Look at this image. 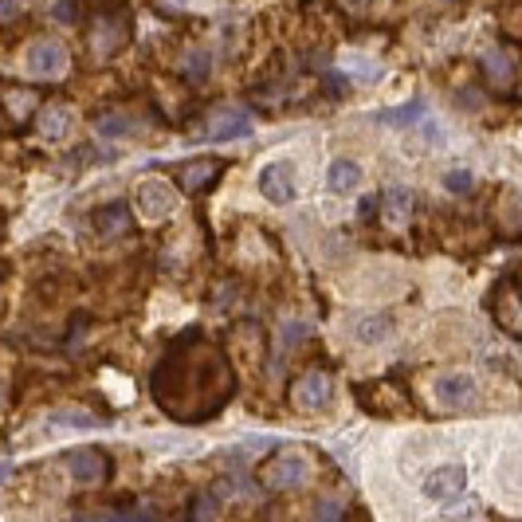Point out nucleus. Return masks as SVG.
Wrapping results in <instances>:
<instances>
[{
    "instance_id": "1",
    "label": "nucleus",
    "mask_w": 522,
    "mask_h": 522,
    "mask_svg": "<svg viewBox=\"0 0 522 522\" xmlns=\"http://www.w3.org/2000/svg\"><path fill=\"white\" fill-rule=\"evenodd\" d=\"M150 393L169 420L200 424L236 397V370L217 342H208L200 330H188L169 342V350L153 365Z\"/></svg>"
},
{
    "instance_id": "2",
    "label": "nucleus",
    "mask_w": 522,
    "mask_h": 522,
    "mask_svg": "<svg viewBox=\"0 0 522 522\" xmlns=\"http://www.w3.org/2000/svg\"><path fill=\"white\" fill-rule=\"evenodd\" d=\"M177 205H181V197H177V188L169 181H161V177H150V181H141L134 188V208L141 212V220H169Z\"/></svg>"
},
{
    "instance_id": "3",
    "label": "nucleus",
    "mask_w": 522,
    "mask_h": 522,
    "mask_svg": "<svg viewBox=\"0 0 522 522\" xmlns=\"http://www.w3.org/2000/svg\"><path fill=\"white\" fill-rule=\"evenodd\" d=\"M63 464L71 471V479L82 483V488H102L106 479H111V456H106V448H71L63 456Z\"/></svg>"
},
{
    "instance_id": "4",
    "label": "nucleus",
    "mask_w": 522,
    "mask_h": 522,
    "mask_svg": "<svg viewBox=\"0 0 522 522\" xmlns=\"http://www.w3.org/2000/svg\"><path fill=\"white\" fill-rule=\"evenodd\" d=\"M24 67H28L32 79H59L71 67V52L59 40H35L24 55Z\"/></svg>"
},
{
    "instance_id": "5",
    "label": "nucleus",
    "mask_w": 522,
    "mask_h": 522,
    "mask_svg": "<svg viewBox=\"0 0 522 522\" xmlns=\"http://www.w3.org/2000/svg\"><path fill=\"white\" fill-rule=\"evenodd\" d=\"M311 479V464L303 452H279L276 459H267L264 468V488L271 491H295Z\"/></svg>"
},
{
    "instance_id": "6",
    "label": "nucleus",
    "mask_w": 522,
    "mask_h": 522,
    "mask_svg": "<svg viewBox=\"0 0 522 522\" xmlns=\"http://www.w3.org/2000/svg\"><path fill=\"white\" fill-rule=\"evenodd\" d=\"M330 397H334V377H330L326 370L303 373L291 389V401H295L299 412H323V409H330Z\"/></svg>"
},
{
    "instance_id": "7",
    "label": "nucleus",
    "mask_w": 522,
    "mask_h": 522,
    "mask_svg": "<svg viewBox=\"0 0 522 522\" xmlns=\"http://www.w3.org/2000/svg\"><path fill=\"white\" fill-rule=\"evenodd\" d=\"M126 40H130V16H122V12H102V16H94L91 47H94V55H99V59L118 55Z\"/></svg>"
},
{
    "instance_id": "8",
    "label": "nucleus",
    "mask_w": 522,
    "mask_h": 522,
    "mask_svg": "<svg viewBox=\"0 0 522 522\" xmlns=\"http://www.w3.org/2000/svg\"><path fill=\"white\" fill-rule=\"evenodd\" d=\"M259 193H264L271 205H291L299 185H295V165L291 161H271L259 169Z\"/></svg>"
},
{
    "instance_id": "9",
    "label": "nucleus",
    "mask_w": 522,
    "mask_h": 522,
    "mask_svg": "<svg viewBox=\"0 0 522 522\" xmlns=\"http://www.w3.org/2000/svg\"><path fill=\"white\" fill-rule=\"evenodd\" d=\"M491 314H495V323H499L507 334L522 338V295L515 291L511 279H503L499 287H495V295H491Z\"/></svg>"
},
{
    "instance_id": "10",
    "label": "nucleus",
    "mask_w": 522,
    "mask_h": 522,
    "mask_svg": "<svg viewBox=\"0 0 522 522\" xmlns=\"http://www.w3.org/2000/svg\"><path fill=\"white\" fill-rule=\"evenodd\" d=\"M247 134H252V114L240 111V106H224V111L212 114L208 126H205V138H212V141L247 138Z\"/></svg>"
},
{
    "instance_id": "11",
    "label": "nucleus",
    "mask_w": 522,
    "mask_h": 522,
    "mask_svg": "<svg viewBox=\"0 0 522 522\" xmlns=\"http://www.w3.org/2000/svg\"><path fill=\"white\" fill-rule=\"evenodd\" d=\"M71 130H75V111H71L67 102H47L40 114H35V134L44 141H63L71 138Z\"/></svg>"
},
{
    "instance_id": "12",
    "label": "nucleus",
    "mask_w": 522,
    "mask_h": 522,
    "mask_svg": "<svg viewBox=\"0 0 522 522\" xmlns=\"http://www.w3.org/2000/svg\"><path fill=\"white\" fill-rule=\"evenodd\" d=\"M436 397H440L444 409H471L479 389L468 373H444V377H436Z\"/></svg>"
},
{
    "instance_id": "13",
    "label": "nucleus",
    "mask_w": 522,
    "mask_h": 522,
    "mask_svg": "<svg viewBox=\"0 0 522 522\" xmlns=\"http://www.w3.org/2000/svg\"><path fill=\"white\" fill-rule=\"evenodd\" d=\"M91 228L99 240H122V236L134 228V217H130L126 205H102V208H94Z\"/></svg>"
},
{
    "instance_id": "14",
    "label": "nucleus",
    "mask_w": 522,
    "mask_h": 522,
    "mask_svg": "<svg viewBox=\"0 0 522 522\" xmlns=\"http://www.w3.org/2000/svg\"><path fill=\"white\" fill-rule=\"evenodd\" d=\"M464 483H468V471L459 468V464H444V468H436L429 479H424V495L429 499H456L459 491H464Z\"/></svg>"
},
{
    "instance_id": "15",
    "label": "nucleus",
    "mask_w": 522,
    "mask_h": 522,
    "mask_svg": "<svg viewBox=\"0 0 522 522\" xmlns=\"http://www.w3.org/2000/svg\"><path fill=\"white\" fill-rule=\"evenodd\" d=\"M382 205H385V208H382L385 224L401 228V224H409L412 208H417V193H412V188H405V185H389L385 197H382Z\"/></svg>"
},
{
    "instance_id": "16",
    "label": "nucleus",
    "mask_w": 522,
    "mask_h": 522,
    "mask_svg": "<svg viewBox=\"0 0 522 522\" xmlns=\"http://www.w3.org/2000/svg\"><path fill=\"white\" fill-rule=\"evenodd\" d=\"M220 169H224V165L217 158L188 161V165H181V188H185V193H205V188L220 177Z\"/></svg>"
},
{
    "instance_id": "17",
    "label": "nucleus",
    "mask_w": 522,
    "mask_h": 522,
    "mask_svg": "<svg viewBox=\"0 0 522 522\" xmlns=\"http://www.w3.org/2000/svg\"><path fill=\"white\" fill-rule=\"evenodd\" d=\"M138 130H141L138 118L126 111H102L94 118V134L99 138H130V134H138Z\"/></svg>"
},
{
    "instance_id": "18",
    "label": "nucleus",
    "mask_w": 522,
    "mask_h": 522,
    "mask_svg": "<svg viewBox=\"0 0 522 522\" xmlns=\"http://www.w3.org/2000/svg\"><path fill=\"white\" fill-rule=\"evenodd\" d=\"M362 185V165L358 161H334L326 173V188L330 193H353V188Z\"/></svg>"
},
{
    "instance_id": "19",
    "label": "nucleus",
    "mask_w": 522,
    "mask_h": 522,
    "mask_svg": "<svg viewBox=\"0 0 522 522\" xmlns=\"http://www.w3.org/2000/svg\"><path fill=\"white\" fill-rule=\"evenodd\" d=\"M0 102H5V114H12L16 122H24L35 111V94L28 87H0Z\"/></svg>"
},
{
    "instance_id": "20",
    "label": "nucleus",
    "mask_w": 522,
    "mask_h": 522,
    "mask_svg": "<svg viewBox=\"0 0 522 522\" xmlns=\"http://www.w3.org/2000/svg\"><path fill=\"white\" fill-rule=\"evenodd\" d=\"M389 330H393V323H389L385 314H370V318H358L353 334H358V342H365V346H377V342L389 338Z\"/></svg>"
},
{
    "instance_id": "21",
    "label": "nucleus",
    "mask_w": 522,
    "mask_h": 522,
    "mask_svg": "<svg viewBox=\"0 0 522 522\" xmlns=\"http://www.w3.org/2000/svg\"><path fill=\"white\" fill-rule=\"evenodd\" d=\"M483 71H488V79L491 82H511V75H515V63H511V55L507 52H488L483 55Z\"/></svg>"
},
{
    "instance_id": "22",
    "label": "nucleus",
    "mask_w": 522,
    "mask_h": 522,
    "mask_svg": "<svg viewBox=\"0 0 522 522\" xmlns=\"http://www.w3.org/2000/svg\"><path fill=\"white\" fill-rule=\"evenodd\" d=\"M193 522H220V495H212V491H200L197 499H193Z\"/></svg>"
},
{
    "instance_id": "23",
    "label": "nucleus",
    "mask_w": 522,
    "mask_h": 522,
    "mask_svg": "<svg viewBox=\"0 0 522 522\" xmlns=\"http://www.w3.org/2000/svg\"><path fill=\"white\" fill-rule=\"evenodd\" d=\"M424 118V102H405V106H397V111H385L382 114V122L385 126H409V122H420Z\"/></svg>"
},
{
    "instance_id": "24",
    "label": "nucleus",
    "mask_w": 522,
    "mask_h": 522,
    "mask_svg": "<svg viewBox=\"0 0 522 522\" xmlns=\"http://www.w3.org/2000/svg\"><path fill=\"white\" fill-rule=\"evenodd\" d=\"M208 67H212L208 52H188L185 55V79L188 82H205L208 79Z\"/></svg>"
},
{
    "instance_id": "25",
    "label": "nucleus",
    "mask_w": 522,
    "mask_h": 522,
    "mask_svg": "<svg viewBox=\"0 0 522 522\" xmlns=\"http://www.w3.org/2000/svg\"><path fill=\"white\" fill-rule=\"evenodd\" d=\"M52 424H63V429H94V417L91 412H79V409H59L52 412Z\"/></svg>"
},
{
    "instance_id": "26",
    "label": "nucleus",
    "mask_w": 522,
    "mask_h": 522,
    "mask_svg": "<svg viewBox=\"0 0 522 522\" xmlns=\"http://www.w3.org/2000/svg\"><path fill=\"white\" fill-rule=\"evenodd\" d=\"M444 185H448V193H471V188H476V177L468 169H452L444 177Z\"/></svg>"
},
{
    "instance_id": "27",
    "label": "nucleus",
    "mask_w": 522,
    "mask_h": 522,
    "mask_svg": "<svg viewBox=\"0 0 522 522\" xmlns=\"http://www.w3.org/2000/svg\"><path fill=\"white\" fill-rule=\"evenodd\" d=\"M342 8L350 12V16H373L377 12V5H382V0H338Z\"/></svg>"
},
{
    "instance_id": "28",
    "label": "nucleus",
    "mask_w": 522,
    "mask_h": 522,
    "mask_svg": "<svg viewBox=\"0 0 522 522\" xmlns=\"http://www.w3.org/2000/svg\"><path fill=\"white\" fill-rule=\"evenodd\" d=\"M338 518H342V503H334V499L318 503V522H338Z\"/></svg>"
},
{
    "instance_id": "29",
    "label": "nucleus",
    "mask_w": 522,
    "mask_h": 522,
    "mask_svg": "<svg viewBox=\"0 0 522 522\" xmlns=\"http://www.w3.org/2000/svg\"><path fill=\"white\" fill-rule=\"evenodd\" d=\"M55 20L75 24V5H71V0H59V5H55Z\"/></svg>"
},
{
    "instance_id": "30",
    "label": "nucleus",
    "mask_w": 522,
    "mask_h": 522,
    "mask_svg": "<svg viewBox=\"0 0 522 522\" xmlns=\"http://www.w3.org/2000/svg\"><path fill=\"white\" fill-rule=\"evenodd\" d=\"M111 522H158V518L146 515V511H122V515H114Z\"/></svg>"
},
{
    "instance_id": "31",
    "label": "nucleus",
    "mask_w": 522,
    "mask_h": 522,
    "mask_svg": "<svg viewBox=\"0 0 522 522\" xmlns=\"http://www.w3.org/2000/svg\"><path fill=\"white\" fill-rule=\"evenodd\" d=\"M8 479H12V464H8V459H0V488H5Z\"/></svg>"
},
{
    "instance_id": "32",
    "label": "nucleus",
    "mask_w": 522,
    "mask_h": 522,
    "mask_svg": "<svg viewBox=\"0 0 522 522\" xmlns=\"http://www.w3.org/2000/svg\"><path fill=\"white\" fill-rule=\"evenodd\" d=\"M0 401H5V385H0Z\"/></svg>"
}]
</instances>
